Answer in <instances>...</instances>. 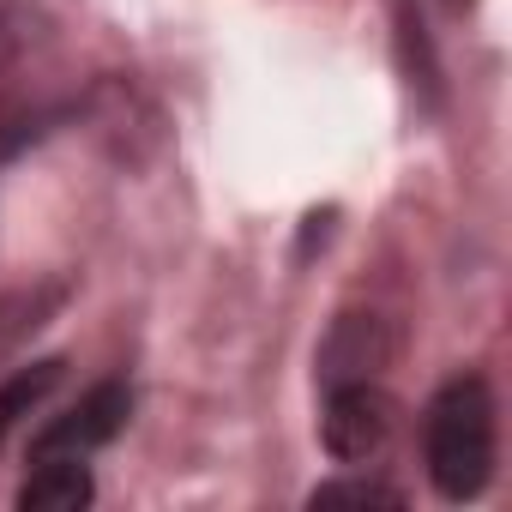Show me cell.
Instances as JSON below:
<instances>
[{"label": "cell", "instance_id": "5", "mask_svg": "<svg viewBox=\"0 0 512 512\" xmlns=\"http://www.w3.org/2000/svg\"><path fill=\"white\" fill-rule=\"evenodd\" d=\"M61 368H67V362H31V368H19L7 386H0V440H7V428H13L19 416H31V410L55 392Z\"/></svg>", "mask_w": 512, "mask_h": 512}, {"label": "cell", "instance_id": "1", "mask_svg": "<svg viewBox=\"0 0 512 512\" xmlns=\"http://www.w3.org/2000/svg\"><path fill=\"white\" fill-rule=\"evenodd\" d=\"M422 452H428V476L440 488V500L464 506L488 488L494 458H500V410L482 374H452L422 422Z\"/></svg>", "mask_w": 512, "mask_h": 512}, {"label": "cell", "instance_id": "6", "mask_svg": "<svg viewBox=\"0 0 512 512\" xmlns=\"http://www.w3.org/2000/svg\"><path fill=\"white\" fill-rule=\"evenodd\" d=\"M308 506H404V494L356 476V482H326V488H314V494H308Z\"/></svg>", "mask_w": 512, "mask_h": 512}, {"label": "cell", "instance_id": "4", "mask_svg": "<svg viewBox=\"0 0 512 512\" xmlns=\"http://www.w3.org/2000/svg\"><path fill=\"white\" fill-rule=\"evenodd\" d=\"M97 482L85 458H31V476L19 488V512H79L91 506Z\"/></svg>", "mask_w": 512, "mask_h": 512}, {"label": "cell", "instance_id": "7", "mask_svg": "<svg viewBox=\"0 0 512 512\" xmlns=\"http://www.w3.org/2000/svg\"><path fill=\"white\" fill-rule=\"evenodd\" d=\"M446 7H452V13H464V7H476V0H446Z\"/></svg>", "mask_w": 512, "mask_h": 512}, {"label": "cell", "instance_id": "2", "mask_svg": "<svg viewBox=\"0 0 512 512\" xmlns=\"http://www.w3.org/2000/svg\"><path fill=\"white\" fill-rule=\"evenodd\" d=\"M398 422V404L386 398L380 380H332L326 386V416H320V440L338 464H368L386 452Z\"/></svg>", "mask_w": 512, "mask_h": 512}, {"label": "cell", "instance_id": "3", "mask_svg": "<svg viewBox=\"0 0 512 512\" xmlns=\"http://www.w3.org/2000/svg\"><path fill=\"white\" fill-rule=\"evenodd\" d=\"M133 416V386L127 380H97L67 416H49L31 440V458H91L103 452Z\"/></svg>", "mask_w": 512, "mask_h": 512}]
</instances>
